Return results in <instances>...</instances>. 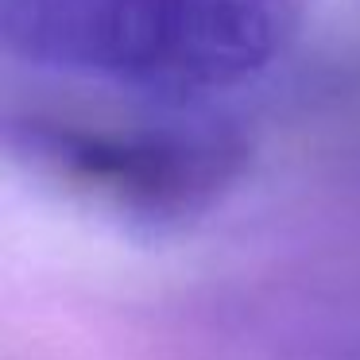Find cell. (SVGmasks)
Instances as JSON below:
<instances>
[{
    "label": "cell",
    "instance_id": "6da1fadb",
    "mask_svg": "<svg viewBox=\"0 0 360 360\" xmlns=\"http://www.w3.org/2000/svg\"><path fill=\"white\" fill-rule=\"evenodd\" d=\"M306 0H0L4 55L124 101L205 109L290 51Z\"/></svg>",
    "mask_w": 360,
    "mask_h": 360
},
{
    "label": "cell",
    "instance_id": "7a4b0ae2",
    "mask_svg": "<svg viewBox=\"0 0 360 360\" xmlns=\"http://www.w3.org/2000/svg\"><path fill=\"white\" fill-rule=\"evenodd\" d=\"M8 151L20 167L140 233H171L210 213L248 167V136L210 109L132 112L12 109Z\"/></svg>",
    "mask_w": 360,
    "mask_h": 360
}]
</instances>
